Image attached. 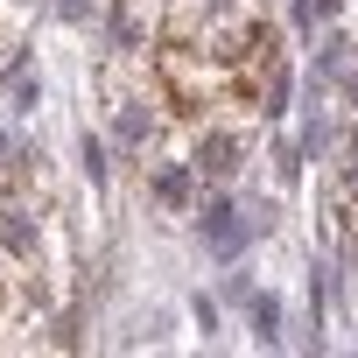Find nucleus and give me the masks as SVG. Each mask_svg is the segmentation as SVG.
Listing matches in <instances>:
<instances>
[{
    "mask_svg": "<svg viewBox=\"0 0 358 358\" xmlns=\"http://www.w3.org/2000/svg\"><path fill=\"white\" fill-rule=\"evenodd\" d=\"M232 169H239V141H225V134H211V141L197 148V176H211V183H225Z\"/></svg>",
    "mask_w": 358,
    "mask_h": 358,
    "instance_id": "7ed1b4c3",
    "label": "nucleus"
},
{
    "mask_svg": "<svg viewBox=\"0 0 358 358\" xmlns=\"http://www.w3.org/2000/svg\"><path fill=\"white\" fill-rule=\"evenodd\" d=\"M274 323H281V309H274V295H260V302H253V330L274 337Z\"/></svg>",
    "mask_w": 358,
    "mask_h": 358,
    "instance_id": "39448f33",
    "label": "nucleus"
},
{
    "mask_svg": "<svg viewBox=\"0 0 358 358\" xmlns=\"http://www.w3.org/2000/svg\"><path fill=\"white\" fill-rule=\"evenodd\" d=\"M155 190H162V204H183V190H190V183H183V169H169Z\"/></svg>",
    "mask_w": 358,
    "mask_h": 358,
    "instance_id": "423d86ee",
    "label": "nucleus"
},
{
    "mask_svg": "<svg viewBox=\"0 0 358 358\" xmlns=\"http://www.w3.org/2000/svg\"><path fill=\"white\" fill-rule=\"evenodd\" d=\"M204 232H211L218 253H239V246H246V225L232 218V204H204Z\"/></svg>",
    "mask_w": 358,
    "mask_h": 358,
    "instance_id": "20e7f679",
    "label": "nucleus"
},
{
    "mask_svg": "<svg viewBox=\"0 0 358 358\" xmlns=\"http://www.w3.org/2000/svg\"><path fill=\"white\" fill-rule=\"evenodd\" d=\"M155 78H162V92H169V106H176V113H204L218 92H232L225 64H211V57H204V50H190L183 36H169V43L155 50Z\"/></svg>",
    "mask_w": 358,
    "mask_h": 358,
    "instance_id": "f03ea898",
    "label": "nucleus"
},
{
    "mask_svg": "<svg viewBox=\"0 0 358 358\" xmlns=\"http://www.w3.org/2000/svg\"><path fill=\"white\" fill-rule=\"evenodd\" d=\"M225 78H232V99H246L253 113H281V99H288V71H281V36H274L267 22H253V29L239 36V50H232Z\"/></svg>",
    "mask_w": 358,
    "mask_h": 358,
    "instance_id": "f257e3e1",
    "label": "nucleus"
}]
</instances>
